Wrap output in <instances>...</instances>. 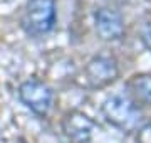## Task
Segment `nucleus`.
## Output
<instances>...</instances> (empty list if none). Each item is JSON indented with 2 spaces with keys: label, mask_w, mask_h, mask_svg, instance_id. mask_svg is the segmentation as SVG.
I'll use <instances>...</instances> for the list:
<instances>
[{
  "label": "nucleus",
  "mask_w": 151,
  "mask_h": 143,
  "mask_svg": "<svg viewBox=\"0 0 151 143\" xmlns=\"http://www.w3.org/2000/svg\"><path fill=\"white\" fill-rule=\"evenodd\" d=\"M17 143H22V142H17Z\"/></svg>",
  "instance_id": "9d476101"
},
{
  "label": "nucleus",
  "mask_w": 151,
  "mask_h": 143,
  "mask_svg": "<svg viewBox=\"0 0 151 143\" xmlns=\"http://www.w3.org/2000/svg\"><path fill=\"white\" fill-rule=\"evenodd\" d=\"M84 76H86V81L91 88H106L119 77L118 62L108 56H96L84 67Z\"/></svg>",
  "instance_id": "20e7f679"
},
{
  "label": "nucleus",
  "mask_w": 151,
  "mask_h": 143,
  "mask_svg": "<svg viewBox=\"0 0 151 143\" xmlns=\"http://www.w3.org/2000/svg\"><path fill=\"white\" fill-rule=\"evenodd\" d=\"M103 115L108 123L119 128L121 131H133L143 121V113L138 103L131 99L129 94L118 93L109 96L103 103Z\"/></svg>",
  "instance_id": "f257e3e1"
},
{
  "label": "nucleus",
  "mask_w": 151,
  "mask_h": 143,
  "mask_svg": "<svg viewBox=\"0 0 151 143\" xmlns=\"http://www.w3.org/2000/svg\"><path fill=\"white\" fill-rule=\"evenodd\" d=\"M141 40H143V44H145L146 49L151 51V19L143 25V30H141Z\"/></svg>",
  "instance_id": "1a4fd4ad"
},
{
  "label": "nucleus",
  "mask_w": 151,
  "mask_h": 143,
  "mask_svg": "<svg viewBox=\"0 0 151 143\" xmlns=\"http://www.w3.org/2000/svg\"><path fill=\"white\" fill-rule=\"evenodd\" d=\"M136 143H151V123H148L138 130Z\"/></svg>",
  "instance_id": "6e6552de"
},
{
  "label": "nucleus",
  "mask_w": 151,
  "mask_h": 143,
  "mask_svg": "<svg viewBox=\"0 0 151 143\" xmlns=\"http://www.w3.org/2000/svg\"><path fill=\"white\" fill-rule=\"evenodd\" d=\"M19 98L29 110L39 116H45L54 105V91L39 79H27L19 86Z\"/></svg>",
  "instance_id": "7ed1b4c3"
},
{
  "label": "nucleus",
  "mask_w": 151,
  "mask_h": 143,
  "mask_svg": "<svg viewBox=\"0 0 151 143\" xmlns=\"http://www.w3.org/2000/svg\"><path fill=\"white\" fill-rule=\"evenodd\" d=\"M94 27L103 40H118L124 34V20L119 12L103 7L94 15Z\"/></svg>",
  "instance_id": "423d86ee"
},
{
  "label": "nucleus",
  "mask_w": 151,
  "mask_h": 143,
  "mask_svg": "<svg viewBox=\"0 0 151 143\" xmlns=\"http://www.w3.org/2000/svg\"><path fill=\"white\" fill-rule=\"evenodd\" d=\"M57 20L55 0H29L24 15L22 27L32 37H42L52 32Z\"/></svg>",
  "instance_id": "f03ea898"
},
{
  "label": "nucleus",
  "mask_w": 151,
  "mask_h": 143,
  "mask_svg": "<svg viewBox=\"0 0 151 143\" xmlns=\"http://www.w3.org/2000/svg\"><path fill=\"white\" fill-rule=\"evenodd\" d=\"M97 130V123L82 111H69L62 118V131L74 143H89Z\"/></svg>",
  "instance_id": "39448f33"
},
{
  "label": "nucleus",
  "mask_w": 151,
  "mask_h": 143,
  "mask_svg": "<svg viewBox=\"0 0 151 143\" xmlns=\"http://www.w3.org/2000/svg\"><path fill=\"white\" fill-rule=\"evenodd\" d=\"M128 93L134 103L151 106V74H136L128 81Z\"/></svg>",
  "instance_id": "0eeeda50"
}]
</instances>
